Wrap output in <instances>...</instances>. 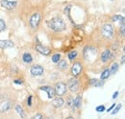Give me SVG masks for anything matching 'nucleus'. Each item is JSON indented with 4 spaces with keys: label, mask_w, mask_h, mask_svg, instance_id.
Here are the masks:
<instances>
[{
    "label": "nucleus",
    "mask_w": 125,
    "mask_h": 119,
    "mask_svg": "<svg viewBox=\"0 0 125 119\" xmlns=\"http://www.w3.org/2000/svg\"><path fill=\"white\" fill-rule=\"evenodd\" d=\"M47 24H48V27L50 29L55 31V32H62L66 28L65 22L61 17H54V18L50 19L47 22Z\"/></svg>",
    "instance_id": "nucleus-1"
},
{
    "label": "nucleus",
    "mask_w": 125,
    "mask_h": 119,
    "mask_svg": "<svg viewBox=\"0 0 125 119\" xmlns=\"http://www.w3.org/2000/svg\"><path fill=\"white\" fill-rule=\"evenodd\" d=\"M101 34L106 39H112L114 37V28L111 24H104L101 28Z\"/></svg>",
    "instance_id": "nucleus-2"
},
{
    "label": "nucleus",
    "mask_w": 125,
    "mask_h": 119,
    "mask_svg": "<svg viewBox=\"0 0 125 119\" xmlns=\"http://www.w3.org/2000/svg\"><path fill=\"white\" fill-rule=\"evenodd\" d=\"M54 90H55L56 95H58V96H62V95H64L65 92H66V85H65L64 83H58V84L55 86Z\"/></svg>",
    "instance_id": "nucleus-3"
},
{
    "label": "nucleus",
    "mask_w": 125,
    "mask_h": 119,
    "mask_svg": "<svg viewBox=\"0 0 125 119\" xmlns=\"http://www.w3.org/2000/svg\"><path fill=\"white\" fill-rule=\"evenodd\" d=\"M67 87L70 89L71 92H77L79 90V82L77 79L75 78H71L69 79L68 83H67Z\"/></svg>",
    "instance_id": "nucleus-4"
},
{
    "label": "nucleus",
    "mask_w": 125,
    "mask_h": 119,
    "mask_svg": "<svg viewBox=\"0 0 125 119\" xmlns=\"http://www.w3.org/2000/svg\"><path fill=\"white\" fill-rule=\"evenodd\" d=\"M41 22V15L39 13H36L31 16L30 18V26L32 28H38L39 24Z\"/></svg>",
    "instance_id": "nucleus-5"
},
{
    "label": "nucleus",
    "mask_w": 125,
    "mask_h": 119,
    "mask_svg": "<svg viewBox=\"0 0 125 119\" xmlns=\"http://www.w3.org/2000/svg\"><path fill=\"white\" fill-rule=\"evenodd\" d=\"M0 4L3 8H5L7 10H13L16 8L17 2L16 1H9V0H1Z\"/></svg>",
    "instance_id": "nucleus-6"
},
{
    "label": "nucleus",
    "mask_w": 125,
    "mask_h": 119,
    "mask_svg": "<svg viewBox=\"0 0 125 119\" xmlns=\"http://www.w3.org/2000/svg\"><path fill=\"white\" fill-rule=\"evenodd\" d=\"M30 71H31L33 76H41V75L43 74L44 69L41 65H33L31 67V69H30Z\"/></svg>",
    "instance_id": "nucleus-7"
},
{
    "label": "nucleus",
    "mask_w": 125,
    "mask_h": 119,
    "mask_svg": "<svg viewBox=\"0 0 125 119\" xmlns=\"http://www.w3.org/2000/svg\"><path fill=\"white\" fill-rule=\"evenodd\" d=\"M36 50H37L39 53H41V54H42V55H44V56H48V55L51 53V50H50L49 48H47L45 46L42 45L41 43L36 44Z\"/></svg>",
    "instance_id": "nucleus-8"
},
{
    "label": "nucleus",
    "mask_w": 125,
    "mask_h": 119,
    "mask_svg": "<svg viewBox=\"0 0 125 119\" xmlns=\"http://www.w3.org/2000/svg\"><path fill=\"white\" fill-rule=\"evenodd\" d=\"M41 90H43V91H45L47 93V96H48V98H54L55 97V95H56V93H55V90L53 88H51V87H48V86H43V87H41L40 88Z\"/></svg>",
    "instance_id": "nucleus-9"
},
{
    "label": "nucleus",
    "mask_w": 125,
    "mask_h": 119,
    "mask_svg": "<svg viewBox=\"0 0 125 119\" xmlns=\"http://www.w3.org/2000/svg\"><path fill=\"white\" fill-rule=\"evenodd\" d=\"M82 71V64L80 62H75L71 67V74L74 77H77Z\"/></svg>",
    "instance_id": "nucleus-10"
},
{
    "label": "nucleus",
    "mask_w": 125,
    "mask_h": 119,
    "mask_svg": "<svg viewBox=\"0 0 125 119\" xmlns=\"http://www.w3.org/2000/svg\"><path fill=\"white\" fill-rule=\"evenodd\" d=\"M15 44L11 40H0V49H6V48H12Z\"/></svg>",
    "instance_id": "nucleus-11"
},
{
    "label": "nucleus",
    "mask_w": 125,
    "mask_h": 119,
    "mask_svg": "<svg viewBox=\"0 0 125 119\" xmlns=\"http://www.w3.org/2000/svg\"><path fill=\"white\" fill-rule=\"evenodd\" d=\"M10 108H11V102L10 101L2 102L0 104V112H6L10 109Z\"/></svg>",
    "instance_id": "nucleus-12"
},
{
    "label": "nucleus",
    "mask_w": 125,
    "mask_h": 119,
    "mask_svg": "<svg viewBox=\"0 0 125 119\" xmlns=\"http://www.w3.org/2000/svg\"><path fill=\"white\" fill-rule=\"evenodd\" d=\"M110 59H112V54H111V51H110L109 49H107V50H105L102 53V55H101V60L103 62H107Z\"/></svg>",
    "instance_id": "nucleus-13"
},
{
    "label": "nucleus",
    "mask_w": 125,
    "mask_h": 119,
    "mask_svg": "<svg viewBox=\"0 0 125 119\" xmlns=\"http://www.w3.org/2000/svg\"><path fill=\"white\" fill-rule=\"evenodd\" d=\"M63 104H64V101L61 97H58V98H56V99H54L52 101V105L55 108H61V107L63 106Z\"/></svg>",
    "instance_id": "nucleus-14"
},
{
    "label": "nucleus",
    "mask_w": 125,
    "mask_h": 119,
    "mask_svg": "<svg viewBox=\"0 0 125 119\" xmlns=\"http://www.w3.org/2000/svg\"><path fill=\"white\" fill-rule=\"evenodd\" d=\"M81 104H82V97L81 96H77L75 99H73V109H78L81 107Z\"/></svg>",
    "instance_id": "nucleus-15"
},
{
    "label": "nucleus",
    "mask_w": 125,
    "mask_h": 119,
    "mask_svg": "<svg viewBox=\"0 0 125 119\" xmlns=\"http://www.w3.org/2000/svg\"><path fill=\"white\" fill-rule=\"evenodd\" d=\"M22 59H23V61L26 62V63H31L33 61V57H32V55L30 53H24Z\"/></svg>",
    "instance_id": "nucleus-16"
},
{
    "label": "nucleus",
    "mask_w": 125,
    "mask_h": 119,
    "mask_svg": "<svg viewBox=\"0 0 125 119\" xmlns=\"http://www.w3.org/2000/svg\"><path fill=\"white\" fill-rule=\"evenodd\" d=\"M16 112L20 115V117L21 118H24L25 117V113H24V110H23V108L21 107V106H19V105H17L16 107Z\"/></svg>",
    "instance_id": "nucleus-17"
},
{
    "label": "nucleus",
    "mask_w": 125,
    "mask_h": 119,
    "mask_svg": "<svg viewBox=\"0 0 125 119\" xmlns=\"http://www.w3.org/2000/svg\"><path fill=\"white\" fill-rule=\"evenodd\" d=\"M110 74H111V73H110L109 69H105V70H104V71L101 73V76H100L101 80H103V81H104V80H106V79H107V78L110 76Z\"/></svg>",
    "instance_id": "nucleus-18"
},
{
    "label": "nucleus",
    "mask_w": 125,
    "mask_h": 119,
    "mask_svg": "<svg viewBox=\"0 0 125 119\" xmlns=\"http://www.w3.org/2000/svg\"><path fill=\"white\" fill-rule=\"evenodd\" d=\"M59 62V64H58V67L60 68V69H65L66 67H67V62L65 61V60H60V61H58Z\"/></svg>",
    "instance_id": "nucleus-19"
},
{
    "label": "nucleus",
    "mask_w": 125,
    "mask_h": 119,
    "mask_svg": "<svg viewBox=\"0 0 125 119\" xmlns=\"http://www.w3.org/2000/svg\"><path fill=\"white\" fill-rule=\"evenodd\" d=\"M118 70V64L117 63H114L111 67V70H110V73L111 74H115L116 71Z\"/></svg>",
    "instance_id": "nucleus-20"
},
{
    "label": "nucleus",
    "mask_w": 125,
    "mask_h": 119,
    "mask_svg": "<svg viewBox=\"0 0 125 119\" xmlns=\"http://www.w3.org/2000/svg\"><path fill=\"white\" fill-rule=\"evenodd\" d=\"M76 56H77V52L76 51H71V52L68 53V59L70 60H73L76 58Z\"/></svg>",
    "instance_id": "nucleus-21"
},
{
    "label": "nucleus",
    "mask_w": 125,
    "mask_h": 119,
    "mask_svg": "<svg viewBox=\"0 0 125 119\" xmlns=\"http://www.w3.org/2000/svg\"><path fill=\"white\" fill-rule=\"evenodd\" d=\"M95 109H96V111H97V112H103V111H105V110H106V108H105V106H104V105H100V106H97Z\"/></svg>",
    "instance_id": "nucleus-22"
},
{
    "label": "nucleus",
    "mask_w": 125,
    "mask_h": 119,
    "mask_svg": "<svg viewBox=\"0 0 125 119\" xmlns=\"http://www.w3.org/2000/svg\"><path fill=\"white\" fill-rule=\"evenodd\" d=\"M60 59H61V55L60 54H55L52 57V61L53 62H58L60 60Z\"/></svg>",
    "instance_id": "nucleus-23"
},
{
    "label": "nucleus",
    "mask_w": 125,
    "mask_h": 119,
    "mask_svg": "<svg viewBox=\"0 0 125 119\" xmlns=\"http://www.w3.org/2000/svg\"><path fill=\"white\" fill-rule=\"evenodd\" d=\"M5 29H6V23H5V21L3 19L0 18V32L4 31Z\"/></svg>",
    "instance_id": "nucleus-24"
},
{
    "label": "nucleus",
    "mask_w": 125,
    "mask_h": 119,
    "mask_svg": "<svg viewBox=\"0 0 125 119\" xmlns=\"http://www.w3.org/2000/svg\"><path fill=\"white\" fill-rule=\"evenodd\" d=\"M121 107H122V106H121V104H118V105H117V106L115 105V109H114V111L112 112V114H116V113H117V112H118V111L120 110V109H121Z\"/></svg>",
    "instance_id": "nucleus-25"
},
{
    "label": "nucleus",
    "mask_w": 125,
    "mask_h": 119,
    "mask_svg": "<svg viewBox=\"0 0 125 119\" xmlns=\"http://www.w3.org/2000/svg\"><path fill=\"white\" fill-rule=\"evenodd\" d=\"M103 85H104V81H103V80H102V81H98V80H97V81H96V82H95V83L94 84V87H97V88H99V87H102Z\"/></svg>",
    "instance_id": "nucleus-26"
},
{
    "label": "nucleus",
    "mask_w": 125,
    "mask_h": 119,
    "mask_svg": "<svg viewBox=\"0 0 125 119\" xmlns=\"http://www.w3.org/2000/svg\"><path fill=\"white\" fill-rule=\"evenodd\" d=\"M70 8H71V6L70 5H68L66 8H65V10H64V12H65V14L67 15V16H68V18L72 21V19H71V17H70V15H69V10H70Z\"/></svg>",
    "instance_id": "nucleus-27"
},
{
    "label": "nucleus",
    "mask_w": 125,
    "mask_h": 119,
    "mask_svg": "<svg viewBox=\"0 0 125 119\" xmlns=\"http://www.w3.org/2000/svg\"><path fill=\"white\" fill-rule=\"evenodd\" d=\"M32 99H33V96H32V95H29V96H28V99H27V105H28L29 107L32 106Z\"/></svg>",
    "instance_id": "nucleus-28"
},
{
    "label": "nucleus",
    "mask_w": 125,
    "mask_h": 119,
    "mask_svg": "<svg viewBox=\"0 0 125 119\" xmlns=\"http://www.w3.org/2000/svg\"><path fill=\"white\" fill-rule=\"evenodd\" d=\"M120 17H121V15H114V16L112 17V20H113L114 22H115V21H117Z\"/></svg>",
    "instance_id": "nucleus-29"
},
{
    "label": "nucleus",
    "mask_w": 125,
    "mask_h": 119,
    "mask_svg": "<svg viewBox=\"0 0 125 119\" xmlns=\"http://www.w3.org/2000/svg\"><path fill=\"white\" fill-rule=\"evenodd\" d=\"M120 34H121L122 37H124L125 36V25L121 26V28H120Z\"/></svg>",
    "instance_id": "nucleus-30"
},
{
    "label": "nucleus",
    "mask_w": 125,
    "mask_h": 119,
    "mask_svg": "<svg viewBox=\"0 0 125 119\" xmlns=\"http://www.w3.org/2000/svg\"><path fill=\"white\" fill-rule=\"evenodd\" d=\"M32 118L33 119H42L43 118V116H42V114H36V115H34Z\"/></svg>",
    "instance_id": "nucleus-31"
},
{
    "label": "nucleus",
    "mask_w": 125,
    "mask_h": 119,
    "mask_svg": "<svg viewBox=\"0 0 125 119\" xmlns=\"http://www.w3.org/2000/svg\"><path fill=\"white\" fill-rule=\"evenodd\" d=\"M14 83H15L16 85H22L23 82H22L21 80H18V79H17V80H15V81H14Z\"/></svg>",
    "instance_id": "nucleus-32"
},
{
    "label": "nucleus",
    "mask_w": 125,
    "mask_h": 119,
    "mask_svg": "<svg viewBox=\"0 0 125 119\" xmlns=\"http://www.w3.org/2000/svg\"><path fill=\"white\" fill-rule=\"evenodd\" d=\"M72 104H73V99H72V98H69V100H68V102H67L68 107H71Z\"/></svg>",
    "instance_id": "nucleus-33"
},
{
    "label": "nucleus",
    "mask_w": 125,
    "mask_h": 119,
    "mask_svg": "<svg viewBox=\"0 0 125 119\" xmlns=\"http://www.w3.org/2000/svg\"><path fill=\"white\" fill-rule=\"evenodd\" d=\"M97 81V79H92L91 81H90V85H92V86H94V84Z\"/></svg>",
    "instance_id": "nucleus-34"
},
{
    "label": "nucleus",
    "mask_w": 125,
    "mask_h": 119,
    "mask_svg": "<svg viewBox=\"0 0 125 119\" xmlns=\"http://www.w3.org/2000/svg\"><path fill=\"white\" fill-rule=\"evenodd\" d=\"M117 96H118V92L116 91V92H115V93H114V95H113V97H112V98H113V99H115Z\"/></svg>",
    "instance_id": "nucleus-35"
},
{
    "label": "nucleus",
    "mask_w": 125,
    "mask_h": 119,
    "mask_svg": "<svg viewBox=\"0 0 125 119\" xmlns=\"http://www.w3.org/2000/svg\"><path fill=\"white\" fill-rule=\"evenodd\" d=\"M115 107V104H113L112 106H111V107H110L109 109H108V110H107V111H111V110H112V109H113Z\"/></svg>",
    "instance_id": "nucleus-36"
},
{
    "label": "nucleus",
    "mask_w": 125,
    "mask_h": 119,
    "mask_svg": "<svg viewBox=\"0 0 125 119\" xmlns=\"http://www.w3.org/2000/svg\"><path fill=\"white\" fill-rule=\"evenodd\" d=\"M124 60H125V57H124V55H123L122 58H121V64H124Z\"/></svg>",
    "instance_id": "nucleus-37"
},
{
    "label": "nucleus",
    "mask_w": 125,
    "mask_h": 119,
    "mask_svg": "<svg viewBox=\"0 0 125 119\" xmlns=\"http://www.w3.org/2000/svg\"><path fill=\"white\" fill-rule=\"evenodd\" d=\"M113 1H114V0H113Z\"/></svg>",
    "instance_id": "nucleus-38"
}]
</instances>
